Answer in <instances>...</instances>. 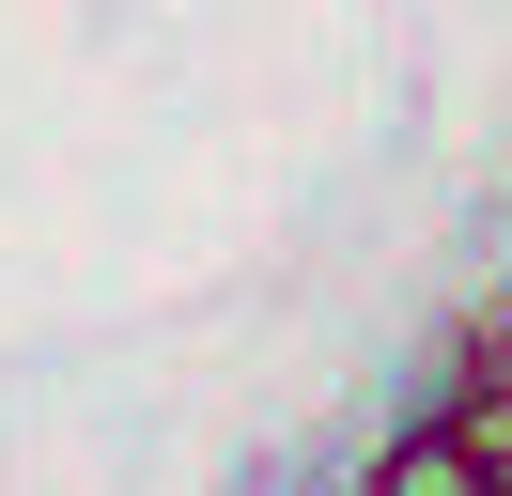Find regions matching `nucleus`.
Returning a JSON list of instances; mask_svg holds the SVG:
<instances>
[{"label":"nucleus","instance_id":"f257e3e1","mask_svg":"<svg viewBox=\"0 0 512 496\" xmlns=\"http://www.w3.org/2000/svg\"><path fill=\"white\" fill-rule=\"evenodd\" d=\"M342 496H497V450H481L466 419H388Z\"/></svg>","mask_w":512,"mask_h":496}]
</instances>
